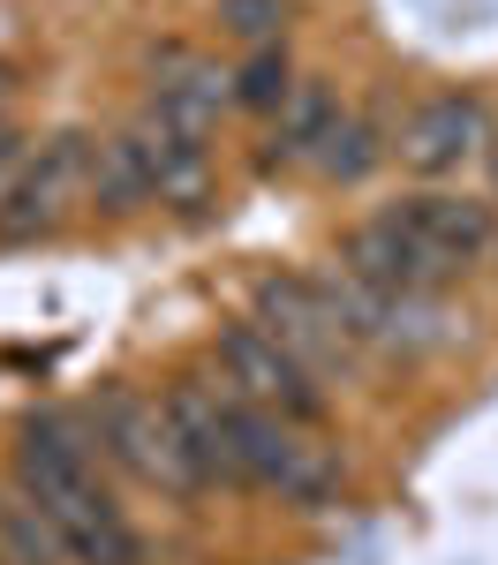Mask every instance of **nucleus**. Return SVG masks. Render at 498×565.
Listing matches in <instances>:
<instances>
[{
    "label": "nucleus",
    "mask_w": 498,
    "mask_h": 565,
    "mask_svg": "<svg viewBox=\"0 0 498 565\" xmlns=\"http://www.w3.org/2000/svg\"><path fill=\"white\" fill-rule=\"evenodd\" d=\"M15 482L68 543V565H136V527L121 521L114 490L98 482V452L76 415L39 407L15 430Z\"/></svg>",
    "instance_id": "f257e3e1"
},
{
    "label": "nucleus",
    "mask_w": 498,
    "mask_h": 565,
    "mask_svg": "<svg viewBox=\"0 0 498 565\" xmlns=\"http://www.w3.org/2000/svg\"><path fill=\"white\" fill-rule=\"evenodd\" d=\"M491 249V204L476 196H401L348 234L340 264L393 295H438L453 271Z\"/></svg>",
    "instance_id": "f03ea898"
},
{
    "label": "nucleus",
    "mask_w": 498,
    "mask_h": 565,
    "mask_svg": "<svg viewBox=\"0 0 498 565\" xmlns=\"http://www.w3.org/2000/svg\"><path fill=\"white\" fill-rule=\"evenodd\" d=\"M226 445H234V476L250 482V490H272V498H287V505H332L340 498V468H332V452L317 445L303 423H287V415H272V407H250V399H234L226 392Z\"/></svg>",
    "instance_id": "7ed1b4c3"
},
{
    "label": "nucleus",
    "mask_w": 498,
    "mask_h": 565,
    "mask_svg": "<svg viewBox=\"0 0 498 565\" xmlns=\"http://www.w3.org/2000/svg\"><path fill=\"white\" fill-rule=\"evenodd\" d=\"M91 143L98 136H76V129L45 136L39 151L15 167L8 196H0V242H39L76 204H91Z\"/></svg>",
    "instance_id": "20e7f679"
},
{
    "label": "nucleus",
    "mask_w": 498,
    "mask_h": 565,
    "mask_svg": "<svg viewBox=\"0 0 498 565\" xmlns=\"http://www.w3.org/2000/svg\"><path fill=\"white\" fill-rule=\"evenodd\" d=\"M257 324H265L279 348L295 354L310 377H340V370H356V340H348V324H340V309L325 295V279H295V271H272L265 287H257Z\"/></svg>",
    "instance_id": "39448f33"
},
{
    "label": "nucleus",
    "mask_w": 498,
    "mask_h": 565,
    "mask_svg": "<svg viewBox=\"0 0 498 565\" xmlns=\"http://www.w3.org/2000/svg\"><path fill=\"white\" fill-rule=\"evenodd\" d=\"M220 377H226L234 399L272 407V415H287V423H317V415H325L317 377L272 340L265 324H226V332H220Z\"/></svg>",
    "instance_id": "423d86ee"
},
{
    "label": "nucleus",
    "mask_w": 498,
    "mask_h": 565,
    "mask_svg": "<svg viewBox=\"0 0 498 565\" xmlns=\"http://www.w3.org/2000/svg\"><path fill=\"white\" fill-rule=\"evenodd\" d=\"M167 423V468L174 490H212V482H242L234 476V445H226V385H174L159 399Z\"/></svg>",
    "instance_id": "0eeeda50"
},
{
    "label": "nucleus",
    "mask_w": 498,
    "mask_h": 565,
    "mask_svg": "<svg viewBox=\"0 0 498 565\" xmlns=\"http://www.w3.org/2000/svg\"><path fill=\"white\" fill-rule=\"evenodd\" d=\"M484 143H491V114H484V98H476V90H438V98H423V106L407 114L401 167L438 181V174H460L468 159H484Z\"/></svg>",
    "instance_id": "6e6552de"
},
{
    "label": "nucleus",
    "mask_w": 498,
    "mask_h": 565,
    "mask_svg": "<svg viewBox=\"0 0 498 565\" xmlns=\"http://www.w3.org/2000/svg\"><path fill=\"white\" fill-rule=\"evenodd\" d=\"M234 106V76L220 61H204L197 45H159L151 53V114L181 136H204L220 129V114Z\"/></svg>",
    "instance_id": "1a4fd4ad"
},
{
    "label": "nucleus",
    "mask_w": 498,
    "mask_h": 565,
    "mask_svg": "<svg viewBox=\"0 0 498 565\" xmlns=\"http://www.w3.org/2000/svg\"><path fill=\"white\" fill-rule=\"evenodd\" d=\"M91 445L114 460V468H129L136 482H159V490H174V468H167V423H159V399H144V392L114 385L98 399V415H91Z\"/></svg>",
    "instance_id": "9d476101"
},
{
    "label": "nucleus",
    "mask_w": 498,
    "mask_h": 565,
    "mask_svg": "<svg viewBox=\"0 0 498 565\" xmlns=\"http://www.w3.org/2000/svg\"><path fill=\"white\" fill-rule=\"evenodd\" d=\"M340 90L317 84V76H303L295 84V98L272 114V143H265V167H317V151H325V136L340 129Z\"/></svg>",
    "instance_id": "9b49d317"
},
{
    "label": "nucleus",
    "mask_w": 498,
    "mask_h": 565,
    "mask_svg": "<svg viewBox=\"0 0 498 565\" xmlns=\"http://www.w3.org/2000/svg\"><path fill=\"white\" fill-rule=\"evenodd\" d=\"M0 565H68V543L53 535V521L31 505L23 482L0 490Z\"/></svg>",
    "instance_id": "f8f14e48"
},
{
    "label": "nucleus",
    "mask_w": 498,
    "mask_h": 565,
    "mask_svg": "<svg viewBox=\"0 0 498 565\" xmlns=\"http://www.w3.org/2000/svg\"><path fill=\"white\" fill-rule=\"evenodd\" d=\"M378 159H385L378 129H370L362 114H340V129L325 136V151H317V174L325 181H362V174H378Z\"/></svg>",
    "instance_id": "ddd939ff"
},
{
    "label": "nucleus",
    "mask_w": 498,
    "mask_h": 565,
    "mask_svg": "<svg viewBox=\"0 0 498 565\" xmlns=\"http://www.w3.org/2000/svg\"><path fill=\"white\" fill-rule=\"evenodd\" d=\"M295 98V68H287V53L279 45H257L242 68H234V106H250V114H279Z\"/></svg>",
    "instance_id": "4468645a"
},
{
    "label": "nucleus",
    "mask_w": 498,
    "mask_h": 565,
    "mask_svg": "<svg viewBox=\"0 0 498 565\" xmlns=\"http://www.w3.org/2000/svg\"><path fill=\"white\" fill-rule=\"evenodd\" d=\"M287 15H295V0H220V23L250 45V53H257V45H279Z\"/></svg>",
    "instance_id": "2eb2a0df"
},
{
    "label": "nucleus",
    "mask_w": 498,
    "mask_h": 565,
    "mask_svg": "<svg viewBox=\"0 0 498 565\" xmlns=\"http://www.w3.org/2000/svg\"><path fill=\"white\" fill-rule=\"evenodd\" d=\"M491 181H498V159H491Z\"/></svg>",
    "instance_id": "dca6fc26"
}]
</instances>
